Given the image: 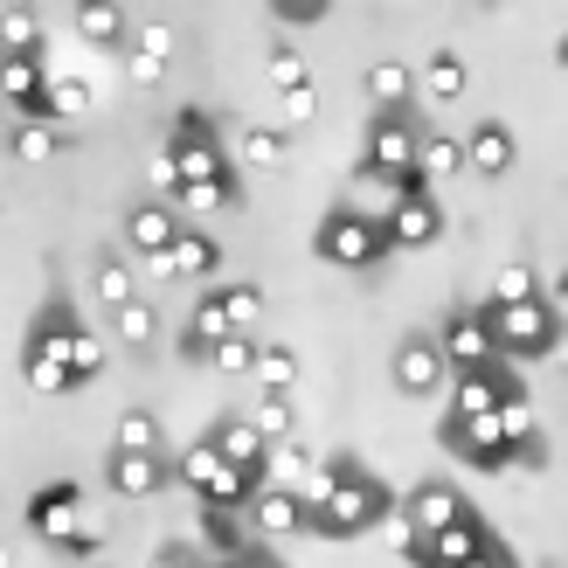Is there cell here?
<instances>
[{"label":"cell","mask_w":568,"mask_h":568,"mask_svg":"<svg viewBox=\"0 0 568 568\" xmlns=\"http://www.w3.org/2000/svg\"><path fill=\"white\" fill-rule=\"evenodd\" d=\"M367 465L354 458V450H333V458H320V486H347V478H361Z\"/></svg>","instance_id":"f6af8a7d"},{"label":"cell","mask_w":568,"mask_h":568,"mask_svg":"<svg viewBox=\"0 0 568 568\" xmlns=\"http://www.w3.org/2000/svg\"><path fill=\"white\" fill-rule=\"evenodd\" d=\"M77 36L91 49H119L132 36V14L119 8V0H83V8H77Z\"/></svg>","instance_id":"cb8c5ba5"},{"label":"cell","mask_w":568,"mask_h":568,"mask_svg":"<svg viewBox=\"0 0 568 568\" xmlns=\"http://www.w3.org/2000/svg\"><path fill=\"white\" fill-rule=\"evenodd\" d=\"M0 55H42V14L36 8H0Z\"/></svg>","instance_id":"f546056e"},{"label":"cell","mask_w":568,"mask_h":568,"mask_svg":"<svg viewBox=\"0 0 568 568\" xmlns=\"http://www.w3.org/2000/svg\"><path fill=\"white\" fill-rule=\"evenodd\" d=\"M166 160H174V194H187V187H209V181H230L236 166H230V153H222V139H215V119L202 104H181L174 111V125H166V146H160Z\"/></svg>","instance_id":"277c9868"},{"label":"cell","mask_w":568,"mask_h":568,"mask_svg":"<svg viewBox=\"0 0 568 568\" xmlns=\"http://www.w3.org/2000/svg\"><path fill=\"white\" fill-rule=\"evenodd\" d=\"M437 444L450 450V458H465L471 471H506V465H514V444H506L499 409H486V416H450V409H444Z\"/></svg>","instance_id":"52a82bcc"},{"label":"cell","mask_w":568,"mask_h":568,"mask_svg":"<svg viewBox=\"0 0 568 568\" xmlns=\"http://www.w3.org/2000/svg\"><path fill=\"white\" fill-rule=\"evenodd\" d=\"M471 499L450 486V478H423V486H409L403 499H395V520H403V541H416V534H437L450 520H465Z\"/></svg>","instance_id":"30bf717a"},{"label":"cell","mask_w":568,"mask_h":568,"mask_svg":"<svg viewBox=\"0 0 568 568\" xmlns=\"http://www.w3.org/2000/svg\"><path fill=\"white\" fill-rule=\"evenodd\" d=\"M166 478H174V458H166V450H111L104 458V486L119 499H153Z\"/></svg>","instance_id":"4fadbf2b"},{"label":"cell","mask_w":568,"mask_h":568,"mask_svg":"<svg viewBox=\"0 0 568 568\" xmlns=\"http://www.w3.org/2000/svg\"><path fill=\"white\" fill-rule=\"evenodd\" d=\"M153 339H160V312L146 298H132V305L111 312V347H153Z\"/></svg>","instance_id":"484cf974"},{"label":"cell","mask_w":568,"mask_h":568,"mask_svg":"<svg viewBox=\"0 0 568 568\" xmlns=\"http://www.w3.org/2000/svg\"><path fill=\"white\" fill-rule=\"evenodd\" d=\"M382 520H395V493L375 471L347 478V486H320V499H305V534H320V541H354Z\"/></svg>","instance_id":"6da1fadb"},{"label":"cell","mask_w":568,"mask_h":568,"mask_svg":"<svg viewBox=\"0 0 568 568\" xmlns=\"http://www.w3.org/2000/svg\"><path fill=\"white\" fill-rule=\"evenodd\" d=\"M250 375L264 382V395H292V388H298V354L284 347V339H277V347H264V339H257V361H250Z\"/></svg>","instance_id":"83f0119b"},{"label":"cell","mask_w":568,"mask_h":568,"mask_svg":"<svg viewBox=\"0 0 568 568\" xmlns=\"http://www.w3.org/2000/svg\"><path fill=\"white\" fill-rule=\"evenodd\" d=\"M506 403H527V382H520V367H506V361H486V367H471V375H450V416H486V409H506Z\"/></svg>","instance_id":"9c48e42d"},{"label":"cell","mask_w":568,"mask_h":568,"mask_svg":"<svg viewBox=\"0 0 568 568\" xmlns=\"http://www.w3.org/2000/svg\"><path fill=\"white\" fill-rule=\"evenodd\" d=\"M430 339H437V354H444L450 375H471V367L499 361V354H493V339H486V326H478V312H450L444 333H430Z\"/></svg>","instance_id":"2e32d148"},{"label":"cell","mask_w":568,"mask_h":568,"mask_svg":"<svg viewBox=\"0 0 568 568\" xmlns=\"http://www.w3.org/2000/svg\"><path fill=\"white\" fill-rule=\"evenodd\" d=\"M236 326H230V312H222V292H202L194 298V312H187V326H181V339H174V354L181 361H209V347H222Z\"/></svg>","instance_id":"d6986e66"},{"label":"cell","mask_w":568,"mask_h":568,"mask_svg":"<svg viewBox=\"0 0 568 568\" xmlns=\"http://www.w3.org/2000/svg\"><path fill=\"white\" fill-rule=\"evenodd\" d=\"M250 423H257V437H264V444H284V437L298 430V409H292V395H264Z\"/></svg>","instance_id":"74e56055"},{"label":"cell","mask_w":568,"mask_h":568,"mask_svg":"<svg viewBox=\"0 0 568 568\" xmlns=\"http://www.w3.org/2000/svg\"><path fill=\"white\" fill-rule=\"evenodd\" d=\"M166 55H174V28H166V21H146V28H139V49H132L125 77L139 83V91H153V83L166 77Z\"/></svg>","instance_id":"603a6c76"},{"label":"cell","mask_w":568,"mask_h":568,"mask_svg":"<svg viewBox=\"0 0 568 568\" xmlns=\"http://www.w3.org/2000/svg\"><path fill=\"white\" fill-rule=\"evenodd\" d=\"M160 277H174V284H202V277H215L222 271V243L209 236V230H181L174 236V250L153 264Z\"/></svg>","instance_id":"ac0fdd59"},{"label":"cell","mask_w":568,"mask_h":568,"mask_svg":"<svg viewBox=\"0 0 568 568\" xmlns=\"http://www.w3.org/2000/svg\"><path fill=\"white\" fill-rule=\"evenodd\" d=\"M458 174H465V139L423 132V139H416V181L437 194V181H458Z\"/></svg>","instance_id":"7402d4cb"},{"label":"cell","mask_w":568,"mask_h":568,"mask_svg":"<svg viewBox=\"0 0 568 568\" xmlns=\"http://www.w3.org/2000/svg\"><path fill=\"white\" fill-rule=\"evenodd\" d=\"M465 568H520V555H514V541H506V534H493V541L486 548H478Z\"/></svg>","instance_id":"bcb514c9"},{"label":"cell","mask_w":568,"mask_h":568,"mask_svg":"<svg viewBox=\"0 0 568 568\" xmlns=\"http://www.w3.org/2000/svg\"><path fill=\"white\" fill-rule=\"evenodd\" d=\"M312 111H320V91L305 83V91H292V98H284V132H292V125H305Z\"/></svg>","instance_id":"7dc6e473"},{"label":"cell","mask_w":568,"mask_h":568,"mask_svg":"<svg viewBox=\"0 0 568 568\" xmlns=\"http://www.w3.org/2000/svg\"><path fill=\"white\" fill-rule=\"evenodd\" d=\"M83 111H91V83L70 70H49V125H70Z\"/></svg>","instance_id":"1f68e13d"},{"label":"cell","mask_w":568,"mask_h":568,"mask_svg":"<svg viewBox=\"0 0 568 568\" xmlns=\"http://www.w3.org/2000/svg\"><path fill=\"white\" fill-rule=\"evenodd\" d=\"M250 520H257L264 541H292V534H305V499L292 486H257L250 493Z\"/></svg>","instance_id":"ffe728a7"},{"label":"cell","mask_w":568,"mask_h":568,"mask_svg":"<svg viewBox=\"0 0 568 568\" xmlns=\"http://www.w3.org/2000/svg\"><path fill=\"white\" fill-rule=\"evenodd\" d=\"M91 292H98L111 312H119V305H132V298H139V292H132V264L104 250V257H98V271H91Z\"/></svg>","instance_id":"d590c367"},{"label":"cell","mask_w":568,"mask_h":568,"mask_svg":"<svg viewBox=\"0 0 568 568\" xmlns=\"http://www.w3.org/2000/svg\"><path fill=\"white\" fill-rule=\"evenodd\" d=\"M292 160V132L284 125H243V166H257V174H271V166Z\"/></svg>","instance_id":"4316f807"},{"label":"cell","mask_w":568,"mask_h":568,"mask_svg":"<svg viewBox=\"0 0 568 568\" xmlns=\"http://www.w3.org/2000/svg\"><path fill=\"white\" fill-rule=\"evenodd\" d=\"M388 375H395V388L403 395H437L444 382H450V367H444V354H437V339L430 333H403L395 339V354H388Z\"/></svg>","instance_id":"8fae6325"},{"label":"cell","mask_w":568,"mask_h":568,"mask_svg":"<svg viewBox=\"0 0 568 568\" xmlns=\"http://www.w3.org/2000/svg\"><path fill=\"white\" fill-rule=\"evenodd\" d=\"M312 250H320V264L333 271H375L388 257V236H382V215H361V209H326L320 215V236H312Z\"/></svg>","instance_id":"5b68a950"},{"label":"cell","mask_w":568,"mask_h":568,"mask_svg":"<svg viewBox=\"0 0 568 568\" xmlns=\"http://www.w3.org/2000/svg\"><path fill=\"white\" fill-rule=\"evenodd\" d=\"M548 292V284H541ZM478 326H486V339H493V354L506 361V367H520V361H548V354H561V312L548 305V298H527V305H478Z\"/></svg>","instance_id":"7a4b0ae2"},{"label":"cell","mask_w":568,"mask_h":568,"mask_svg":"<svg viewBox=\"0 0 568 568\" xmlns=\"http://www.w3.org/2000/svg\"><path fill=\"white\" fill-rule=\"evenodd\" d=\"M111 450H166V430L153 409H125L119 430H111Z\"/></svg>","instance_id":"836d02e7"},{"label":"cell","mask_w":568,"mask_h":568,"mask_svg":"<svg viewBox=\"0 0 568 568\" xmlns=\"http://www.w3.org/2000/svg\"><path fill=\"white\" fill-rule=\"evenodd\" d=\"M222 312H230L236 333H250L264 320V284H222Z\"/></svg>","instance_id":"f35d334b"},{"label":"cell","mask_w":568,"mask_h":568,"mask_svg":"<svg viewBox=\"0 0 568 568\" xmlns=\"http://www.w3.org/2000/svg\"><path fill=\"white\" fill-rule=\"evenodd\" d=\"M153 187H166V202H174V187H181V181H174V160H166V153H153Z\"/></svg>","instance_id":"c3c4849f"},{"label":"cell","mask_w":568,"mask_h":568,"mask_svg":"<svg viewBox=\"0 0 568 568\" xmlns=\"http://www.w3.org/2000/svg\"><path fill=\"white\" fill-rule=\"evenodd\" d=\"M333 14V0H271V21L277 28H312V21H326Z\"/></svg>","instance_id":"7bdbcfd3"},{"label":"cell","mask_w":568,"mask_h":568,"mask_svg":"<svg viewBox=\"0 0 568 568\" xmlns=\"http://www.w3.org/2000/svg\"><path fill=\"white\" fill-rule=\"evenodd\" d=\"M28 534H36L42 548H55V555H77V561H91L104 548V520L83 514L77 478H55V486H42L36 499H28Z\"/></svg>","instance_id":"3957f363"},{"label":"cell","mask_w":568,"mask_h":568,"mask_svg":"<svg viewBox=\"0 0 568 568\" xmlns=\"http://www.w3.org/2000/svg\"><path fill=\"white\" fill-rule=\"evenodd\" d=\"M250 361H257V339L250 333H230L222 347H209V367H222V375H250Z\"/></svg>","instance_id":"b9f144b4"},{"label":"cell","mask_w":568,"mask_h":568,"mask_svg":"<svg viewBox=\"0 0 568 568\" xmlns=\"http://www.w3.org/2000/svg\"><path fill=\"white\" fill-rule=\"evenodd\" d=\"M202 541H209L222 561H230V555H243V548H250V534H243V520L230 514V506H202Z\"/></svg>","instance_id":"e575fe53"},{"label":"cell","mask_w":568,"mask_h":568,"mask_svg":"<svg viewBox=\"0 0 568 568\" xmlns=\"http://www.w3.org/2000/svg\"><path fill=\"white\" fill-rule=\"evenodd\" d=\"M382 236H388V250H430L444 236V202L437 194H395L382 215Z\"/></svg>","instance_id":"7c38bea8"},{"label":"cell","mask_w":568,"mask_h":568,"mask_svg":"<svg viewBox=\"0 0 568 568\" xmlns=\"http://www.w3.org/2000/svg\"><path fill=\"white\" fill-rule=\"evenodd\" d=\"M514 160H520V139H514V125H506V119H478L465 132V174L499 181V174H514Z\"/></svg>","instance_id":"5bb4252c"},{"label":"cell","mask_w":568,"mask_h":568,"mask_svg":"<svg viewBox=\"0 0 568 568\" xmlns=\"http://www.w3.org/2000/svg\"><path fill=\"white\" fill-rule=\"evenodd\" d=\"M181 230H187V222L166 209V202H139V209H125V250H132V257H146V264H160L166 250H174Z\"/></svg>","instance_id":"9a60e30c"},{"label":"cell","mask_w":568,"mask_h":568,"mask_svg":"<svg viewBox=\"0 0 568 568\" xmlns=\"http://www.w3.org/2000/svg\"><path fill=\"white\" fill-rule=\"evenodd\" d=\"M174 202H181V209H202V215H209V209H243V181L230 174V181H209V187H187V194H174Z\"/></svg>","instance_id":"ab89813d"},{"label":"cell","mask_w":568,"mask_h":568,"mask_svg":"<svg viewBox=\"0 0 568 568\" xmlns=\"http://www.w3.org/2000/svg\"><path fill=\"white\" fill-rule=\"evenodd\" d=\"M0 568H14V555H8V548H0Z\"/></svg>","instance_id":"f907efd6"},{"label":"cell","mask_w":568,"mask_h":568,"mask_svg":"<svg viewBox=\"0 0 568 568\" xmlns=\"http://www.w3.org/2000/svg\"><path fill=\"white\" fill-rule=\"evenodd\" d=\"M527 298H541V271H534V264H499L486 305H527Z\"/></svg>","instance_id":"8d00e7d4"},{"label":"cell","mask_w":568,"mask_h":568,"mask_svg":"<svg viewBox=\"0 0 568 568\" xmlns=\"http://www.w3.org/2000/svg\"><path fill=\"white\" fill-rule=\"evenodd\" d=\"M174 478H181V486L202 499V506H230V514H243L250 493H257V478H243V471L222 458L209 437H202V444H187L181 458H174Z\"/></svg>","instance_id":"8992f818"},{"label":"cell","mask_w":568,"mask_h":568,"mask_svg":"<svg viewBox=\"0 0 568 568\" xmlns=\"http://www.w3.org/2000/svg\"><path fill=\"white\" fill-rule=\"evenodd\" d=\"M271 83H277L284 98H292V91H305V83H312V77H305V55L277 42V49H271Z\"/></svg>","instance_id":"ee69618b"},{"label":"cell","mask_w":568,"mask_h":568,"mask_svg":"<svg viewBox=\"0 0 568 568\" xmlns=\"http://www.w3.org/2000/svg\"><path fill=\"white\" fill-rule=\"evenodd\" d=\"M409 98H416V77L395 63V55H382V63L367 70V104L375 111H409Z\"/></svg>","instance_id":"d4e9b609"},{"label":"cell","mask_w":568,"mask_h":568,"mask_svg":"<svg viewBox=\"0 0 568 568\" xmlns=\"http://www.w3.org/2000/svg\"><path fill=\"white\" fill-rule=\"evenodd\" d=\"M271 568H277V561H271Z\"/></svg>","instance_id":"816d5d0a"},{"label":"cell","mask_w":568,"mask_h":568,"mask_svg":"<svg viewBox=\"0 0 568 568\" xmlns=\"http://www.w3.org/2000/svg\"><path fill=\"white\" fill-rule=\"evenodd\" d=\"M63 146H70V139L55 132V125H14V132H8V153H14L21 166H49Z\"/></svg>","instance_id":"4dcf8cb0"},{"label":"cell","mask_w":568,"mask_h":568,"mask_svg":"<svg viewBox=\"0 0 568 568\" xmlns=\"http://www.w3.org/2000/svg\"><path fill=\"white\" fill-rule=\"evenodd\" d=\"M21 382L36 388V395H55V403H63V395L77 388L70 361H55V354H21Z\"/></svg>","instance_id":"d6a6232c"},{"label":"cell","mask_w":568,"mask_h":568,"mask_svg":"<svg viewBox=\"0 0 568 568\" xmlns=\"http://www.w3.org/2000/svg\"><path fill=\"white\" fill-rule=\"evenodd\" d=\"M104 361H111V339H98V333H77V347H70V375H77V388L91 382V375H104Z\"/></svg>","instance_id":"60d3db41"},{"label":"cell","mask_w":568,"mask_h":568,"mask_svg":"<svg viewBox=\"0 0 568 568\" xmlns=\"http://www.w3.org/2000/svg\"><path fill=\"white\" fill-rule=\"evenodd\" d=\"M465 83H471V70H465V55H450V49H437L430 63H423V91H430L437 104H458V98H465Z\"/></svg>","instance_id":"f1b7e54d"},{"label":"cell","mask_w":568,"mask_h":568,"mask_svg":"<svg viewBox=\"0 0 568 568\" xmlns=\"http://www.w3.org/2000/svg\"><path fill=\"white\" fill-rule=\"evenodd\" d=\"M209 444H215L243 478H257V486H264V471H271V444L257 437V423H250V416H222L215 430H209Z\"/></svg>","instance_id":"e0dca14e"},{"label":"cell","mask_w":568,"mask_h":568,"mask_svg":"<svg viewBox=\"0 0 568 568\" xmlns=\"http://www.w3.org/2000/svg\"><path fill=\"white\" fill-rule=\"evenodd\" d=\"M493 534H499V527L471 506L465 520H450V527H437V534H416V541H403V555H409L416 568H465L478 548L493 541Z\"/></svg>","instance_id":"ba28073f"},{"label":"cell","mask_w":568,"mask_h":568,"mask_svg":"<svg viewBox=\"0 0 568 568\" xmlns=\"http://www.w3.org/2000/svg\"><path fill=\"white\" fill-rule=\"evenodd\" d=\"M146 568H194V561H187V548H174V541H166V548H160Z\"/></svg>","instance_id":"681fc988"},{"label":"cell","mask_w":568,"mask_h":568,"mask_svg":"<svg viewBox=\"0 0 568 568\" xmlns=\"http://www.w3.org/2000/svg\"><path fill=\"white\" fill-rule=\"evenodd\" d=\"M77 333H83V320H77V305H70V298H49V305L36 312V326H28V339H21V354H55V361H70V347H77Z\"/></svg>","instance_id":"44dd1931"}]
</instances>
